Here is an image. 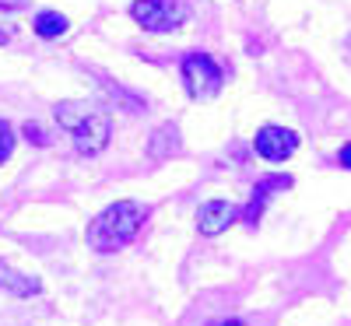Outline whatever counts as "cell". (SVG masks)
<instances>
[{
	"label": "cell",
	"instance_id": "6da1fadb",
	"mask_svg": "<svg viewBox=\"0 0 351 326\" xmlns=\"http://www.w3.org/2000/svg\"><path fill=\"white\" fill-rule=\"evenodd\" d=\"M148 221V207L137 203V200H116L109 203L102 214H95L88 221L84 239L95 253H112V249H123L137 239V231Z\"/></svg>",
	"mask_w": 351,
	"mask_h": 326
},
{
	"label": "cell",
	"instance_id": "7a4b0ae2",
	"mask_svg": "<svg viewBox=\"0 0 351 326\" xmlns=\"http://www.w3.org/2000/svg\"><path fill=\"white\" fill-rule=\"evenodd\" d=\"M53 112H56V123L71 134L74 147L84 158H95V155L106 151V144H109V120H106L102 109L84 105V102H60Z\"/></svg>",
	"mask_w": 351,
	"mask_h": 326
},
{
	"label": "cell",
	"instance_id": "3957f363",
	"mask_svg": "<svg viewBox=\"0 0 351 326\" xmlns=\"http://www.w3.org/2000/svg\"><path fill=\"white\" fill-rule=\"evenodd\" d=\"M221 81H225V74H221V67L215 64V56H208V53H190L186 60H183V84H186L190 99H197V102L215 99V95L221 92Z\"/></svg>",
	"mask_w": 351,
	"mask_h": 326
},
{
	"label": "cell",
	"instance_id": "277c9868",
	"mask_svg": "<svg viewBox=\"0 0 351 326\" xmlns=\"http://www.w3.org/2000/svg\"><path fill=\"white\" fill-rule=\"evenodd\" d=\"M130 14L148 32H172L186 21V4L183 0H137Z\"/></svg>",
	"mask_w": 351,
	"mask_h": 326
},
{
	"label": "cell",
	"instance_id": "5b68a950",
	"mask_svg": "<svg viewBox=\"0 0 351 326\" xmlns=\"http://www.w3.org/2000/svg\"><path fill=\"white\" fill-rule=\"evenodd\" d=\"M253 147H256V155H260V158H267V162H285V158L295 155L299 134H295V130H288V127H260Z\"/></svg>",
	"mask_w": 351,
	"mask_h": 326
},
{
	"label": "cell",
	"instance_id": "8992f818",
	"mask_svg": "<svg viewBox=\"0 0 351 326\" xmlns=\"http://www.w3.org/2000/svg\"><path fill=\"white\" fill-rule=\"evenodd\" d=\"M243 214V207L236 203H225V200H208L197 211V231L204 235V239H215V235H221L225 228H232L239 221Z\"/></svg>",
	"mask_w": 351,
	"mask_h": 326
},
{
	"label": "cell",
	"instance_id": "52a82bcc",
	"mask_svg": "<svg viewBox=\"0 0 351 326\" xmlns=\"http://www.w3.org/2000/svg\"><path fill=\"white\" fill-rule=\"evenodd\" d=\"M291 186V175H267V179H260L256 186H253V197H250V203L243 207V214H239V221H246V225H260V218H263V211H267V203H271V197L278 193V190H288Z\"/></svg>",
	"mask_w": 351,
	"mask_h": 326
},
{
	"label": "cell",
	"instance_id": "ba28073f",
	"mask_svg": "<svg viewBox=\"0 0 351 326\" xmlns=\"http://www.w3.org/2000/svg\"><path fill=\"white\" fill-rule=\"evenodd\" d=\"M39 281L36 277H28L21 271H14L11 263L0 260V291H8V294H18V299H28V294H39Z\"/></svg>",
	"mask_w": 351,
	"mask_h": 326
},
{
	"label": "cell",
	"instance_id": "9c48e42d",
	"mask_svg": "<svg viewBox=\"0 0 351 326\" xmlns=\"http://www.w3.org/2000/svg\"><path fill=\"white\" fill-rule=\"evenodd\" d=\"M67 32V18L60 11H43L36 14V36L39 39H60Z\"/></svg>",
	"mask_w": 351,
	"mask_h": 326
},
{
	"label": "cell",
	"instance_id": "30bf717a",
	"mask_svg": "<svg viewBox=\"0 0 351 326\" xmlns=\"http://www.w3.org/2000/svg\"><path fill=\"white\" fill-rule=\"evenodd\" d=\"M11 155H14V130H11L8 120H0V165H4Z\"/></svg>",
	"mask_w": 351,
	"mask_h": 326
},
{
	"label": "cell",
	"instance_id": "8fae6325",
	"mask_svg": "<svg viewBox=\"0 0 351 326\" xmlns=\"http://www.w3.org/2000/svg\"><path fill=\"white\" fill-rule=\"evenodd\" d=\"M25 137L32 140V144H39V147H46V144H49V137L43 134V127H39V123H25Z\"/></svg>",
	"mask_w": 351,
	"mask_h": 326
},
{
	"label": "cell",
	"instance_id": "7c38bea8",
	"mask_svg": "<svg viewBox=\"0 0 351 326\" xmlns=\"http://www.w3.org/2000/svg\"><path fill=\"white\" fill-rule=\"evenodd\" d=\"M337 165L341 168H351V144H344L341 151H337Z\"/></svg>",
	"mask_w": 351,
	"mask_h": 326
},
{
	"label": "cell",
	"instance_id": "4fadbf2b",
	"mask_svg": "<svg viewBox=\"0 0 351 326\" xmlns=\"http://www.w3.org/2000/svg\"><path fill=\"white\" fill-rule=\"evenodd\" d=\"M211 326H243L239 319H225V323H211Z\"/></svg>",
	"mask_w": 351,
	"mask_h": 326
},
{
	"label": "cell",
	"instance_id": "5bb4252c",
	"mask_svg": "<svg viewBox=\"0 0 351 326\" xmlns=\"http://www.w3.org/2000/svg\"><path fill=\"white\" fill-rule=\"evenodd\" d=\"M8 42V32H4V28H0V46H4Z\"/></svg>",
	"mask_w": 351,
	"mask_h": 326
}]
</instances>
